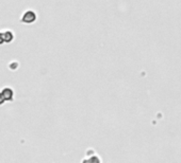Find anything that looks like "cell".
Here are the masks:
<instances>
[{
    "mask_svg": "<svg viewBox=\"0 0 181 163\" xmlns=\"http://www.w3.org/2000/svg\"><path fill=\"white\" fill-rule=\"evenodd\" d=\"M36 18V15L33 11H28L22 17V21L24 22H27V23H31V22H33Z\"/></svg>",
    "mask_w": 181,
    "mask_h": 163,
    "instance_id": "6da1fadb",
    "label": "cell"
},
{
    "mask_svg": "<svg viewBox=\"0 0 181 163\" xmlns=\"http://www.w3.org/2000/svg\"><path fill=\"white\" fill-rule=\"evenodd\" d=\"M1 93H2L4 99H6V101H12V99H13V91L10 88H6Z\"/></svg>",
    "mask_w": 181,
    "mask_h": 163,
    "instance_id": "7a4b0ae2",
    "label": "cell"
},
{
    "mask_svg": "<svg viewBox=\"0 0 181 163\" xmlns=\"http://www.w3.org/2000/svg\"><path fill=\"white\" fill-rule=\"evenodd\" d=\"M3 39L6 42H10L13 39V34L11 32H6V33L3 34Z\"/></svg>",
    "mask_w": 181,
    "mask_h": 163,
    "instance_id": "3957f363",
    "label": "cell"
},
{
    "mask_svg": "<svg viewBox=\"0 0 181 163\" xmlns=\"http://www.w3.org/2000/svg\"><path fill=\"white\" fill-rule=\"evenodd\" d=\"M6 99H4V97H3V95H2V93H0V105L1 104H3V102H4Z\"/></svg>",
    "mask_w": 181,
    "mask_h": 163,
    "instance_id": "277c9868",
    "label": "cell"
},
{
    "mask_svg": "<svg viewBox=\"0 0 181 163\" xmlns=\"http://www.w3.org/2000/svg\"><path fill=\"white\" fill-rule=\"evenodd\" d=\"M3 40H4L3 39V34H0V44H2Z\"/></svg>",
    "mask_w": 181,
    "mask_h": 163,
    "instance_id": "5b68a950",
    "label": "cell"
}]
</instances>
